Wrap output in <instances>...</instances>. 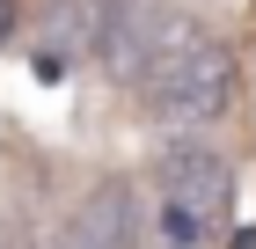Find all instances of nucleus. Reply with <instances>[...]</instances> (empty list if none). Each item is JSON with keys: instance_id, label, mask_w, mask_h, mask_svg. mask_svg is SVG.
Masks as SVG:
<instances>
[{"instance_id": "nucleus-2", "label": "nucleus", "mask_w": 256, "mask_h": 249, "mask_svg": "<svg viewBox=\"0 0 256 249\" xmlns=\"http://www.w3.org/2000/svg\"><path fill=\"white\" fill-rule=\"evenodd\" d=\"M234 205V169L212 147H168L161 154V242L198 249Z\"/></svg>"}, {"instance_id": "nucleus-8", "label": "nucleus", "mask_w": 256, "mask_h": 249, "mask_svg": "<svg viewBox=\"0 0 256 249\" xmlns=\"http://www.w3.org/2000/svg\"><path fill=\"white\" fill-rule=\"evenodd\" d=\"M52 249H88V242H80V234L66 227V234H52Z\"/></svg>"}, {"instance_id": "nucleus-6", "label": "nucleus", "mask_w": 256, "mask_h": 249, "mask_svg": "<svg viewBox=\"0 0 256 249\" xmlns=\"http://www.w3.org/2000/svg\"><path fill=\"white\" fill-rule=\"evenodd\" d=\"M0 249H37V234H30V220H8V227H0Z\"/></svg>"}, {"instance_id": "nucleus-7", "label": "nucleus", "mask_w": 256, "mask_h": 249, "mask_svg": "<svg viewBox=\"0 0 256 249\" xmlns=\"http://www.w3.org/2000/svg\"><path fill=\"white\" fill-rule=\"evenodd\" d=\"M15 22H22V8H15V0H0V37H8Z\"/></svg>"}, {"instance_id": "nucleus-1", "label": "nucleus", "mask_w": 256, "mask_h": 249, "mask_svg": "<svg viewBox=\"0 0 256 249\" xmlns=\"http://www.w3.org/2000/svg\"><path fill=\"white\" fill-rule=\"evenodd\" d=\"M139 103L161 125H212L234 103V59H227V44H212L205 30L176 22L161 37V52L139 66Z\"/></svg>"}, {"instance_id": "nucleus-5", "label": "nucleus", "mask_w": 256, "mask_h": 249, "mask_svg": "<svg viewBox=\"0 0 256 249\" xmlns=\"http://www.w3.org/2000/svg\"><path fill=\"white\" fill-rule=\"evenodd\" d=\"M74 52H102V0H59L44 22V74H59Z\"/></svg>"}, {"instance_id": "nucleus-3", "label": "nucleus", "mask_w": 256, "mask_h": 249, "mask_svg": "<svg viewBox=\"0 0 256 249\" xmlns=\"http://www.w3.org/2000/svg\"><path fill=\"white\" fill-rule=\"evenodd\" d=\"M168 30H176V15L161 0H102V66L118 81H139V66L161 52Z\"/></svg>"}, {"instance_id": "nucleus-4", "label": "nucleus", "mask_w": 256, "mask_h": 249, "mask_svg": "<svg viewBox=\"0 0 256 249\" xmlns=\"http://www.w3.org/2000/svg\"><path fill=\"white\" fill-rule=\"evenodd\" d=\"M74 234L88 249H139V191L124 176L96 183V191L80 198V212H74Z\"/></svg>"}]
</instances>
